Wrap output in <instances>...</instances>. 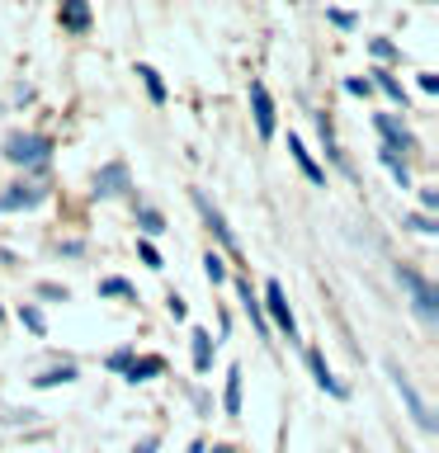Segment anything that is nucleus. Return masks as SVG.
<instances>
[{"label":"nucleus","instance_id":"1","mask_svg":"<svg viewBox=\"0 0 439 453\" xmlns=\"http://www.w3.org/2000/svg\"><path fill=\"white\" fill-rule=\"evenodd\" d=\"M5 161L24 165V170H42L52 161V137H42V133H10L5 137Z\"/></svg>","mask_w":439,"mask_h":453},{"label":"nucleus","instance_id":"11","mask_svg":"<svg viewBox=\"0 0 439 453\" xmlns=\"http://www.w3.org/2000/svg\"><path fill=\"white\" fill-rule=\"evenodd\" d=\"M307 368H312V378H317V388L321 392H331V396H345V382H340L331 368H326V359H321V349H307Z\"/></svg>","mask_w":439,"mask_h":453},{"label":"nucleus","instance_id":"21","mask_svg":"<svg viewBox=\"0 0 439 453\" xmlns=\"http://www.w3.org/2000/svg\"><path fill=\"white\" fill-rule=\"evenodd\" d=\"M137 226H142V236H161L166 232V218H161V212H156V208H147V203H137Z\"/></svg>","mask_w":439,"mask_h":453},{"label":"nucleus","instance_id":"8","mask_svg":"<svg viewBox=\"0 0 439 453\" xmlns=\"http://www.w3.org/2000/svg\"><path fill=\"white\" fill-rule=\"evenodd\" d=\"M250 113H255V133H260V142H269L279 119H274V99H269L265 81H250Z\"/></svg>","mask_w":439,"mask_h":453},{"label":"nucleus","instance_id":"17","mask_svg":"<svg viewBox=\"0 0 439 453\" xmlns=\"http://www.w3.org/2000/svg\"><path fill=\"white\" fill-rule=\"evenodd\" d=\"M368 85H378V90L392 99V104H402V109H406V90H402V81H397L392 71H382V66H378V71H374V81H368Z\"/></svg>","mask_w":439,"mask_h":453},{"label":"nucleus","instance_id":"31","mask_svg":"<svg viewBox=\"0 0 439 453\" xmlns=\"http://www.w3.org/2000/svg\"><path fill=\"white\" fill-rule=\"evenodd\" d=\"M127 364H133V349H113V354H109V368H119V373H123Z\"/></svg>","mask_w":439,"mask_h":453},{"label":"nucleus","instance_id":"15","mask_svg":"<svg viewBox=\"0 0 439 453\" xmlns=\"http://www.w3.org/2000/svg\"><path fill=\"white\" fill-rule=\"evenodd\" d=\"M317 133H321L326 156H331V161H335L340 170H350V165H345V151H340V142H335V127H331V119H326V113H317Z\"/></svg>","mask_w":439,"mask_h":453},{"label":"nucleus","instance_id":"29","mask_svg":"<svg viewBox=\"0 0 439 453\" xmlns=\"http://www.w3.org/2000/svg\"><path fill=\"white\" fill-rule=\"evenodd\" d=\"M166 307H170V317H175V321H184V317H189V303H184L180 293H170V297H166Z\"/></svg>","mask_w":439,"mask_h":453},{"label":"nucleus","instance_id":"28","mask_svg":"<svg viewBox=\"0 0 439 453\" xmlns=\"http://www.w3.org/2000/svg\"><path fill=\"white\" fill-rule=\"evenodd\" d=\"M137 255H142V265H147V269H166V265H161V255H156V246H151V241H137Z\"/></svg>","mask_w":439,"mask_h":453},{"label":"nucleus","instance_id":"12","mask_svg":"<svg viewBox=\"0 0 439 453\" xmlns=\"http://www.w3.org/2000/svg\"><path fill=\"white\" fill-rule=\"evenodd\" d=\"M289 151H293L297 170H303V175H307V184H326V170H321L317 161H312V151L303 147V137H293V133H289Z\"/></svg>","mask_w":439,"mask_h":453},{"label":"nucleus","instance_id":"36","mask_svg":"<svg viewBox=\"0 0 439 453\" xmlns=\"http://www.w3.org/2000/svg\"><path fill=\"white\" fill-rule=\"evenodd\" d=\"M133 453H156V434H147V439H142V444H137Z\"/></svg>","mask_w":439,"mask_h":453},{"label":"nucleus","instance_id":"13","mask_svg":"<svg viewBox=\"0 0 439 453\" xmlns=\"http://www.w3.org/2000/svg\"><path fill=\"white\" fill-rule=\"evenodd\" d=\"M156 373H166V359H161V354H142V359H133V364L123 368L127 382H151Z\"/></svg>","mask_w":439,"mask_h":453},{"label":"nucleus","instance_id":"2","mask_svg":"<svg viewBox=\"0 0 439 453\" xmlns=\"http://www.w3.org/2000/svg\"><path fill=\"white\" fill-rule=\"evenodd\" d=\"M397 283L406 288V297H411V307H416L420 321H439V293H435L430 279L416 274V269H406V265H397Z\"/></svg>","mask_w":439,"mask_h":453},{"label":"nucleus","instance_id":"7","mask_svg":"<svg viewBox=\"0 0 439 453\" xmlns=\"http://www.w3.org/2000/svg\"><path fill=\"white\" fill-rule=\"evenodd\" d=\"M48 184H10L5 194H0V212H28L38 203H48Z\"/></svg>","mask_w":439,"mask_h":453},{"label":"nucleus","instance_id":"26","mask_svg":"<svg viewBox=\"0 0 439 453\" xmlns=\"http://www.w3.org/2000/svg\"><path fill=\"white\" fill-rule=\"evenodd\" d=\"M406 226H411V232H420V236H435V232H439V226H435V218H425V212H411V218H406Z\"/></svg>","mask_w":439,"mask_h":453},{"label":"nucleus","instance_id":"16","mask_svg":"<svg viewBox=\"0 0 439 453\" xmlns=\"http://www.w3.org/2000/svg\"><path fill=\"white\" fill-rule=\"evenodd\" d=\"M194 368H198V373H208V368H212V335L204 331V326H194Z\"/></svg>","mask_w":439,"mask_h":453},{"label":"nucleus","instance_id":"18","mask_svg":"<svg viewBox=\"0 0 439 453\" xmlns=\"http://www.w3.org/2000/svg\"><path fill=\"white\" fill-rule=\"evenodd\" d=\"M137 76H142V85H147L151 104H166V81H161V71L147 66V62H137Z\"/></svg>","mask_w":439,"mask_h":453},{"label":"nucleus","instance_id":"30","mask_svg":"<svg viewBox=\"0 0 439 453\" xmlns=\"http://www.w3.org/2000/svg\"><path fill=\"white\" fill-rule=\"evenodd\" d=\"M326 19H331L335 28H354V24H359V19H354V14H350V10H326Z\"/></svg>","mask_w":439,"mask_h":453},{"label":"nucleus","instance_id":"3","mask_svg":"<svg viewBox=\"0 0 439 453\" xmlns=\"http://www.w3.org/2000/svg\"><path fill=\"white\" fill-rule=\"evenodd\" d=\"M388 378H392V388H397V396H402V402H406V411H411V420H416L420 430L430 434V430H435V416H430V402H425V396L416 392V382H411V378H406V373H402V368H397V364H388Z\"/></svg>","mask_w":439,"mask_h":453},{"label":"nucleus","instance_id":"6","mask_svg":"<svg viewBox=\"0 0 439 453\" xmlns=\"http://www.w3.org/2000/svg\"><path fill=\"white\" fill-rule=\"evenodd\" d=\"M194 208H198V218H204V222H208V232H212V236H218V241H222V250H232V255H236L241 246H236V236H232V226H227V218H222V208H218V203H212V198H208L204 189H194Z\"/></svg>","mask_w":439,"mask_h":453},{"label":"nucleus","instance_id":"27","mask_svg":"<svg viewBox=\"0 0 439 453\" xmlns=\"http://www.w3.org/2000/svg\"><path fill=\"white\" fill-rule=\"evenodd\" d=\"M368 52H374L378 62H397V48H392L388 38H374V42H368Z\"/></svg>","mask_w":439,"mask_h":453},{"label":"nucleus","instance_id":"35","mask_svg":"<svg viewBox=\"0 0 439 453\" xmlns=\"http://www.w3.org/2000/svg\"><path fill=\"white\" fill-rule=\"evenodd\" d=\"M420 208H425V218H430V212L439 208V194L435 189H420Z\"/></svg>","mask_w":439,"mask_h":453},{"label":"nucleus","instance_id":"20","mask_svg":"<svg viewBox=\"0 0 439 453\" xmlns=\"http://www.w3.org/2000/svg\"><path fill=\"white\" fill-rule=\"evenodd\" d=\"M62 382H76V364H57L48 373H38L34 388H62Z\"/></svg>","mask_w":439,"mask_h":453},{"label":"nucleus","instance_id":"34","mask_svg":"<svg viewBox=\"0 0 439 453\" xmlns=\"http://www.w3.org/2000/svg\"><path fill=\"white\" fill-rule=\"evenodd\" d=\"M345 90H350V95H364V99H368V90H374V85H368V81H359V76H350V81H345Z\"/></svg>","mask_w":439,"mask_h":453},{"label":"nucleus","instance_id":"37","mask_svg":"<svg viewBox=\"0 0 439 453\" xmlns=\"http://www.w3.org/2000/svg\"><path fill=\"white\" fill-rule=\"evenodd\" d=\"M212 453H236V449H227V444H218V449H212Z\"/></svg>","mask_w":439,"mask_h":453},{"label":"nucleus","instance_id":"33","mask_svg":"<svg viewBox=\"0 0 439 453\" xmlns=\"http://www.w3.org/2000/svg\"><path fill=\"white\" fill-rule=\"evenodd\" d=\"M420 90L425 95H439V76H435V71H420Z\"/></svg>","mask_w":439,"mask_h":453},{"label":"nucleus","instance_id":"22","mask_svg":"<svg viewBox=\"0 0 439 453\" xmlns=\"http://www.w3.org/2000/svg\"><path fill=\"white\" fill-rule=\"evenodd\" d=\"M222 411L227 416H241V368L227 373V392H222Z\"/></svg>","mask_w":439,"mask_h":453},{"label":"nucleus","instance_id":"19","mask_svg":"<svg viewBox=\"0 0 439 453\" xmlns=\"http://www.w3.org/2000/svg\"><path fill=\"white\" fill-rule=\"evenodd\" d=\"M378 161L392 170V180L402 184V189H411V170H406V161H402V156H397L392 147H378Z\"/></svg>","mask_w":439,"mask_h":453},{"label":"nucleus","instance_id":"5","mask_svg":"<svg viewBox=\"0 0 439 453\" xmlns=\"http://www.w3.org/2000/svg\"><path fill=\"white\" fill-rule=\"evenodd\" d=\"M133 194V175H127L123 161H109L95 170V198H127Z\"/></svg>","mask_w":439,"mask_h":453},{"label":"nucleus","instance_id":"25","mask_svg":"<svg viewBox=\"0 0 439 453\" xmlns=\"http://www.w3.org/2000/svg\"><path fill=\"white\" fill-rule=\"evenodd\" d=\"M19 321H24L34 335H42V331H48V321H42V311H38L34 303H24V307H19Z\"/></svg>","mask_w":439,"mask_h":453},{"label":"nucleus","instance_id":"10","mask_svg":"<svg viewBox=\"0 0 439 453\" xmlns=\"http://www.w3.org/2000/svg\"><path fill=\"white\" fill-rule=\"evenodd\" d=\"M90 5H85V0H62V10H57V24L62 28H71V34H85V28H90Z\"/></svg>","mask_w":439,"mask_h":453},{"label":"nucleus","instance_id":"9","mask_svg":"<svg viewBox=\"0 0 439 453\" xmlns=\"http://www.w3.org/2000/svg\"><path fill=\"white\" fill-rule=\"evenodd\" d=\"M374 127L382 133V147L392 151H416V137H411V127L402 119H392V113H374Z\"/></svg>","mask_w":439,"mask_h":453},{"label":"nucleus","instance_id":"24","mask_svg":"<svg viewBox=\"0 0 439 453\" xmlns=\"http://www.w3.org/2000/svg\"><path fill=\"white\" fill-rule=\"evenodd\" d=\"M204 274H208V283H222V279H227V260H222L218 250L204 255Z\"/></svg>","mask_w":439,"mask_h":453},{"label":"nucleus","instance_id":"4","mask_svg":"<svg viewBox=\"0 0 439 453\" xmlns=\"http://www.w3.org/2000/svg\"><path fill=\"white\" fill-rule=\"evenodd\" d=\"M260 307H265V321L269 326H279L289 340H297V321H293V307H289V297H283V283L279 279L265 283V303Z\"/></svg>","mask_w":439,"mask_h":453},{"label":"nucleus","instance_id":"32","mask_svg":"<svg viewBox=\"0 0 439 453\" xmlns=\"http://www.w3.org/2000/svg\"><path fill=\"white\" fill-rule=\"evenodd\" d=\"M42 297H52V303H66V288H57V283H38Z\"/></svg>","mask_w":439,"mask_h":453},{"label":"nucleus","instance_id":"23","mask_svg":"<svg viewBox=\"0 0 439 453\" xmlns=\"http://www.w3.org/2000/svg\"><path fill=\"white\" fill-rule=\"evenodd\" d=\"M99 297H137V288L127 279H104L99 283Z\"/></svg>","mask_w":439,"mask_h":453},{"label":"nucleus","instance_id":"14","mask_svg":"<svg viewBox=\"0 0 439 453\" xmlns=\"http://www.w3.org/2000/svg\"><path fill=\"white\" fill-rule=\"evenodd\" d=\"M236 297H241V307H246V317L260 326V335L269 331V321H265V307H260V297L250 293V279H236Z\"/></svg>","mask_w":439,"mask_h":453}]
</instances>
